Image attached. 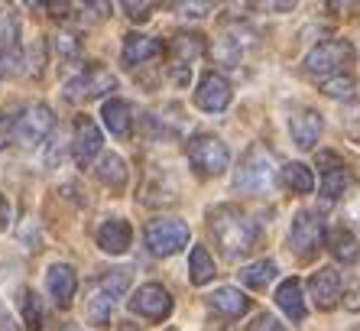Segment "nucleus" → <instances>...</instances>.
Returning <instances> with one entry per match:
<instances>
[{"label": "nucleus", "instance_id": "nucleus-2", "mask_svg": "<svg viewBox=\"0 0 360 331\" xmlns=\"http://www.w3.org/2000/svg\"><path fill=\"white\" fill-rule=\"evenodd\" d=\"M127 289H130V273L127 270H110V273L98 276L94 282H88V289H84V318L91 325H108Z\"/></svg>", "mask_w": 360, "mask_h": 331}, {"label": "nucleus", "instance_id": "nucleus-1", "mask_svg": "<svg viewBox=\"0 0 360 331\" xmlns=\"http://www.w3.org/2000/svg\"><path fill=\"white\" fill-rule=\"evenodd\" d=\"M208 224H211V234H214V244L221 247V254L227 260H240L257 247V237H260L257 221L250 215H243L237 205L211 208Z\"/></svg>", "mask_w": 360, "mask_h": 331}, {"label": "nucleus", "instance_id": "nucleus-12", "mask_svg": "<svg viewBox=\"0 0 360 331\" xmlns=\"http://www.w3.org/2000/svg\"><path fill=\"white\" fill-rule=\"evenodd\" d=\"M231 98H234V92H231V85H227L224 75H218V72L201 75L198 88H195V104H198L205 114H221V111H227L231 108Z\"/></svg>", "mask_w": 360, "mask_h": 331}, {"label": "nucleus", "instance_id": "nucleus-18", "mask_svg": "<svg viewBox=\"0 0 360 331\" xmlns=\"http://www.w3.org/2000/svg\"><path fill=\"white\" fill-rule=\"evenodd\" d=\"M130 240H134V231H130V224L124 218H110L98 227V247L110 257H120L130 250Z\"/></svg>", "mask_w": 360, "mask_h": 331}, {"label": "nucleus", "instance_id": "nucleus-39", "mask_svg": "<svg viewBox=\"0 0 360 331\" xmlns=\"http://www.w3.org/2000/svg\"><path fill=\"white\" fill-rule=\"evenodd\" d=\"M46 10H49L52 17H68V13H72V0H49Z\"/></svg>", "mask_w": 360, "mask_h": 331}, {"label": "nucleus", "instance_id": "nucleus-33", "mask_svg": "<svg viewBox=\"0 0 360 331\" xmlns=\"http://www.w3.org/2000/svg\"><path fill=\"white\" fill-rule=\"evenodd\" d=\"M78 13L84 23H104L110 17V0H78Z\"/></svg>", "mask_w": 360, "mask_h": 331}, {"label": "nucleus", "instance_id": "nucleus-4", "mask_svg": "<svg viewBox=\"0 0 360 331\" xmlns=\"http://www.w3.org/2000/svg\"><path fill=\"white\" fill-rule=\"evenodd\" d=\"M188 163L195 166V173L198 175H224V169L231 166V153H227L224 140L214 137V133H198L188 140Z\"/></svg>", "mask_w": 360, "mask_h": 331}, {"label": "nucleus", "instance_id": "nucleus-31", "mask_svg": "<svg viewBox=\"0 0 360 331\" xmlns=\"http://www.w3.org/2000/svg\"><path fill=\"white\" fill-rule=\"evenodd\" d=\"M20 104H7V108L0 111V149L7 146V143L17 140V127H20Z\"/></svg>", "mask_w": 360, "mask_h": 331}, {"label": "nucleus", "instance_id": "nucleus-10", "mask_svg": "<svg viewBox=\"0 0 360 331\" xmlns=\"http://www.w3.org/2000/svg\"><path fill=\"white\" fill-rule=\"evenodd\" d=\"M205 56V39L201 33H176V39L169 42V68H172V78L179 85L188 82V75H192V65L198 58Z\"/></svg>", "mask_w": 360, "mask_h": 331}, {"label": "nucleus", "instance_id": "nucleus-13", "mask_svg": "<svg viewBox=\"0 0 360 331\" xmlns=\"http://www.w3.org/2000/svg\"><path fill=\"white\" fill-rule=\"evenodd\" d=\"M52 127H56V114H52L49 104H33V108H26L23 117H20L17 140L23 146H39L52 133Z\"/></svg>", "mask_w": 360, "mask_h": 331}, {"label": "nucleus", "instance_id": "nucleus-21", "mask_svg": "<svg viewBox=\"0 0 360 331\" xmlns=\"http://www.w3.org/2000/svg\"><path fill=\"white\" fill-rule=\"evenodd\" d=\"M101 117H104V124H108V130L117 137V140H127L130 133H134V114H130V104L120 98H110L108 104H104V111H101Z\"/></svg>", "mask_w": 360, "mask_h": 331}, {"label": "nucleus", "instance_id": "nucleus-41", "mask_svg": "<svg viewBox=\"0 0 360 331\" xmlns=\"http://www.w3.org/2000/svg\"><path fill=\"white\" fill-rule=\"evenodd\" d=\"M227 4H231V7H247L250 0H227Z\"/></svg>", "mask_w": 360, "mask_h": 331}, {"label": "nucleus", "instance_id": "nucleus-45", "mask_svg": "<svg viewBox=\"0 0 360 331\" xmlns=\"http://www.w3.org/2000/svg\"><path fill=\"white\" fill-rule=\"evenodd\" d=\"M169 331H176V328H169Z\"/></svg>", "mask_w": 360, "mask_h": 331}, {"label": "nucleus", "instance_id": "nucleus-30", "mask_svg": "<svg viewBox=\"0 0 360 331\" xmlns=\"http://www.w3.org/2000/svg\"><path fill=\"white\" fill-rule=\"evenodd\" d=\"M20 302V315H23L26 331H42V302L33 289H20L17 296Z\"/></svg>", "mask_w": 360, "mask_h": 331}, {"label": "nucleus", "instance_id": "nucleus-43", "mask_svg": "<svg viewBox=\"0 0 360 331\" xmlns=\"http://www.w3.org/2000/svg\"><path fill=\"white\" fill-rule=\"evenodd\" d=\"M62 331H82V328H78V325H65V328H62Z\"/></svg>", "mask_w": 360, "mask_h": 331}, {"label": "nucleus", "instance_id": "nucleus-36", "mask_svg": "<svg viewBox=\"0 0 360 331\" xmlns=\"http://www.w3.org/2000/svg\"><path fill=\"white\" fill-rule=\"evenodd\" d=\"M120 4H124L127 17L136 20V23H143V20H150V10H153L150 0H120Z\"/></svg>", "mask_w": 360, "mask_h": 331}, {"label": "nucleus", "instance_id": "nucleus-29", "mask_svg": "<svg viewBox=\"0 0 360 331\" xmlns=\"http://www.w3.org/2000/svg\"><path fill=\"white\" fill-rule=\"evenodd\" d=\"M276 263L273 260H257V263H250L247 270H240V280L250 286V289H266L269 282L276 280Z\"/></svg>", "mask_w": 360, "mask_h": 331}, {"label": "nucleus", "instance_id": "nucleus-19", "mask_svg": "<svg viewBox=\"0 0 360 331\" xmlns=\"http://www.w3.org/2000/svg\"><path fill=\"white\" fill-rule=\"evenodd\" d=\"M162 52H166L162 39H156V36H143V33H130L124 39V65H130V68L146 65V62H153V58L162 56Z\"/></svg>", "mask_w": 360, "mask_h": 331}, {"label": "nucleus", "instance_id": "nucleus-23", "mask_svg": "<svg viewBox=\"0 0 360 331\" xmlns=\"http://www.w3.org/2000/svg\"><path fill=\"white\" fill-rule=\"evenodd\" d=\"M94 173H98L101 185H108V189H114V192L127 189V179H130V169H127V163L117 153H104Z\"/></svg>", "mask_w": 360, "mask_h": 331}, {"label": "nucleus", "instance_id": "nucleus-35", "mask_svg": "<svg viewBox=\"0 0 360 331\" xmlns=\"http://www.w3.org/2000/svg\"><path fill=\"white\" fill-rule=\"evenodd\" d=\"M176 13L182 17H192V20H205L214 10V0H172Z\"/></svg>", "mask_w": 360, "mask_h": 331}, {"label": "nucleus", "instance_id": "nucleus-26", "mask_svg": "<svg viewBox=\"0 0 360 331\" xmlns=\"http://www.w3.org/2000/svg\"><path fill=\"white\" fill-rule=\"evenodd\" d=\"M283 182L289 192H295V195H309L311 189H315V175H311V169L305 163H289L283 169Z\"/></svg>", "mask_w": 360, "mask_h": 331}, {"label": "nucleus", "instance_id": "nucleus-27", "mask_svg": "<svg viewBox=\"0 0 360 331\" xmlns=\"http://www.w3.org/2000/svg\"><path fill=\"white\" fill-rule=\"evenodd\" d=\"M214 260H211V254L205 247H192V260H188V276H192V282L195 286H205V282H211L214 280Z\"/></svg>", "mask_w": 360, "mask_h": 331}, {"label": "nucleus", "instance_id": "nucleus-42", "mask_svg": "<svg viewBox=\"0 0 360 331\" xmlns=\"http://www.w3.org/2000/svg\"><path fill=\"white\" fill-rule=\"evenodd\" d=\"M26 4H30V7H46L49 0H26Z\"/></svg>", "mask_w": 360, "mask_h": 331}, {"label": "nucleus", "instance_id": "nucleus-38", "mask_svg": "<svg viewBox=\"0 0 360 331\" xmlns=\"http://www.w3.org/2000/svg\"><path fill=\"white\" fill-rule=\"evenodd\" d=\"M299 0H257V7L266 10V13H289Z\"/></svg>", "mask_w": 360, "mask_h": 331}, {"label": "nucleus", "instance_id": "nucleus-25", "mask_svg": "<svg viewBox=\"0 0 360 331\" xmlns=\"http://www.w3.org/2000/svg\"><path fill=\"white\" fill-rule=\"evenodd\" d=\"M276 306L283 308L292 322L305 318V296H302V282L299 280H285L276 289Z\"/></svg>", "mask_w": 360, "mask_h": 331}, {"label": "nucleus", "instance_id": "nucleus-11", "mask_svg": "<svg viewBox=\"0 0 360 331\" xmlns=\"http://www.w3.org/2000/svg\"><path fill=\"white\" fill-rule=\"evenodd\" d=\"M130 312L146 318V322H162V318L172 315V296H169L162 282H146L130 299Z\"/></svg>", "mask_w": 360, "mask_h": 331}, {"label": "nucleus", "instance_id": "nucleus-7", "mask_svg": "<svg viewBox=\"0 0 360 331\" xmlns=\"http://www.w3.org/2000/svg\"><path fill=\"white\" fill-rule=\"evenodd\" d=\"M354 58V46L347 39H325L305 56V72L315 78H331Z\"/></svg>", "mask_w": 360, "mask_h": 331}, {"label": "nucleus", "instance_id": "nucleus-32", "mask_svg": "<svg viewBox=\"0 0 360 331\" xmlns=\"http://www.w3.org/2000/svg\"><path fill=\"white\" fill-rule=\"evenodd\" d=\"M354 88H357V82L351 75H331L321 82V94H328V98H351Z\"/></svg>", "mask_w": 360, "mask_h": 331}, {"label": "nucleus", "instance_id": "nucleus-14", "mask_svg": "<svg viewBox=\"0 0 360 331\" xmlns=\"http://www.w3.org/2000/svg\"><path fill=\"white\" fill-rule=\"evenodd\" d=\"M309 289H311V302H315L321 312H331V308L341 302V273L331 270V266H321V270L311 273Z\"/></svg>", "mask_w": 360, "mask_h": 331}, {"label": "nucleus", "instance_id": "nucleus-40", "mask_svg": "<svg viewBox=\"0 0 360 331\" xmlns=\"http://www.w3.org/2000/svg\"><path fill=\"white\" fill-rule=\"evenodd\" d=\"M7 224H10V205H7V199L0 195V231H7Z\"/></svg>", "mask_w": 360, "mask_h": 331}, {"label": "nucleus", "instance_id": "nucleus-24", "mask_svg": "<svg viewBox=\"0 0 360 331\" xmlns=\"http://www.w3.org/2000/svg\"><path fill=\"white\" fill-rule=\"evenodd\" d=\"M211 308H218V312L231 315V318H240L247 308H250V299L243 296L240 289H234V286H221V289H214L208 296Z\"/></svg>", "mask_w": 360, "mask_h": 331}, {"label": "nucleus", "instance_id": "nucleus-46", "mask_svg": "<svg viewBox=\"0 0 360 331\" xmlns=\"http://www.w3.org/2000/svg\"><path fill=\"white\" fill-rule=\"evenodd\" d=\"M357 331H360V328H357Z\"/></svg>", "mask_w": 360, "mask_h": 331}, {"label": "nucleus", "instance_id": "nucleus-44", "mask_svg": "<svg viewBox=\"0 0 360 331\" xmlns=\"http://www.w3.org/2000/svg\"><path fill=\"white\" fill-rule=\"evenodd\" d=\"M344 0H335V7H341ZM347 4H360V0H347Z\"/></svg>", "mask_w": 360, "mask_h": 331}, {"label": "nucleus", "instance_id": "nucleus-8", "mask_svg": "<svg viewBox=\"0 0 360 331\" xmlns=\"http://www.w3.org/2000/svg\"><path fill=\"white\" fill-rule=\"evenodd\" d=\"M257 46V33H253L247 23H227L221 30L218 42H214V58H218L221 65H237L247 52Z\"/></svg>", "mask_w": 360, "mask_h": 331}, {"label": "nucleus", "instance_id": "nucleus-15", "mask_svg": "<svg viewBox=\"0 0 360 331\" xmlns=\"http://www.w3.org/2000/svg\"><path fill=\"white\" fill-rule=\"evenodd\" d=\"M46 289H49L56 308H68L72 306V299H75V292H78L75 270H72L68 263H52L49 270H46Z\"/></svg>", "mask_w": 360, "mask_h": 331}, {"label": "nucleus", "instance_id": "nucleus-28", "mask_svg": "<svg viewBox=\"0 0 360 331\" xmlns=\"http://www.w3.org/2000/svg\"><path fill=\"white\" fill-rule=\"evenodd\" d=\"M347 185H351V173H347L344 166H335V169H321V195H325L328 201L341 199L344 192H347Z\"/></svg>", "mask_w": 360, "mask_h": 331}, {"label": "nucleus", "instance_id": "nucleus-17", "mask_svg": "<svg viewBox=\"0 0 360 331\" xmlns=\"http://www.w3.org/2000/svg\"><path fill=\"white\" fill-rule=\"evenodd\" d=\"M26 68V56L20 49V26L13 17H7V36H4V49H0V78H13Z\"/></svg>", "mask_w": 360, "mask_h": 331}, {"label": "nucleus", "instance_id": "nucleus-37", "mask_svg": "<svg viewBox=\"0 0 360 331\" xmlns=\"http://www.w3.org/2000/svg\"><path fill=\"white\" fill-rule=\"evenodd\" d=\"M247 331H285V328H283V322H276L273 315L263 312V315H257V318H253Z\"/></svg>", "mask_w": 360, "mask_h": 331}, {"label": "nucleus", "instance_id": "nucleus-20", "mask_svg": "<svg viewBox=\"0 0 360 331\" xmlns=\"http://www.w3.org/2000/svg\"><path fill=\"white\" fill-rule=\"evenodd\" d=\"M321 114L319 111H302V114L292 117V124H289V133H292V140L299 149H311L315 140L321 137Z\"/></svg>", "mask_w": 360, "mask_h": 331}, {"label": "nucleus", "instance_id": "nucleus-16", "mask_svg": "<svg viewBox=\"0 0 360 331\" xmlns=\"http://www.w3.org/2000/svg\"><path fill=\"white\" fill-rule=\"evenodd\" d=\"M101 130L88 114H82L75 120V137H72V156H75L78 166H88L94 156L101 153Z\"/></svg>", "mask_w": 360, "mask_h": 331}, {"label": "nucleus", "instance_id": "nucleus-34", "mask_svg": "<svg viewBox=\"0 0 360 331\" xmlns=\"http://www.w3.org/2000/svg\"><path fill=\"white\" fill-rule=\"evenodd\" d=\"M52 46H56V56H59L62 62L78 58V52H82V42H78V36L72 33V30H59L56 39H52Z\"/></svg>", "mask_w": 360, "mask_h": 331}, {"label": "nucleus", "instance_id": "nucleus-22", "mask_svg": "<svg viewBox=\"0 0 360 331\" xmlns=\"http://www.w3.org/2000/svg\"><path fill=\"white\" fill-rule=\"evenodd\" d=\"M325 244H328V250H331V257H335L338 263H357L360 244H357V237H354V231H347V227H335V231H328Z\"/></svg>", "mask_w": 360, "mask_h": 331}, {"label": "nucleus", "instance_id": "nucleus-6", "mask_svg": "<svg viewBox=\"0 0 360 331\" xmlns=\"http://www.w3.org/2000/svg\"><path fill=\"white\" fill-rule=\"evenodd\" d=\"M114 85H117L114 72L104 68V65H98V62H91V65H84L82 72L65 85V101H72V104H88V101L108 94Z\"/></svg>", "mask_w": 360, "mask_h": 331}, {"label": "nucleus", "instance_id": "nucleus-3", "mask_svg": "<svg viewBox=\"0 0 360 331\" xmlns=\"http://www.w3.org/2000/svg\"><path fill=\"white\" fill-rule=\"evenodd\" d=\"M234 185L247 195H266L273 185H276V159L263 143H253L247 153H243L240 166H237Z\"/></svg>", "mask_w": 360, "mask_h": 331}, {"label": "nucleus", "instance_id": "nucleus-5", "mask_svg": "<svg viewBox=\"0 0 360 331\" xmlns=\"http://www.w3.org/2000/svg\"><path fill=\"white\" fill-rule=\"evenodd\" d=\"M146 247L156 257H172L179 250L188 247V224L179 221V218H156V221L146 224Z\"/></svg>", "mask_w": 360, "mask_h": 331}, {"label": "nucleus", "instance_id": "nucleus-9", "mask_svg": "<svg viewBox=\"0 0 360 331\" xmlns=\"http://www.w3.org/2000/svg\"><path fill=\"white\" fill-rule=\"evenodd\" d=\"M325 244V221L315 211H299L292 218V227H289V247L299 254V257H311L315 250Z\"/></svg>", "mask_w": 360, "mask_h": 331}]
</instances>
